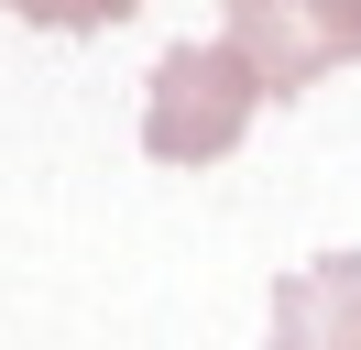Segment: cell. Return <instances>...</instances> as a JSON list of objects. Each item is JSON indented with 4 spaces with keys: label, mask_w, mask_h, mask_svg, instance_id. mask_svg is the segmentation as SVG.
Instances as JSON below:
<instances>
[{
    "label": "cell",
    "mask_w": 361,
    "mask_h": 350,
    "mask_svg": "<svg viewBox=\"0 0 361 350\" xmlns=\"http://www.w3.org/2000/svg\"><path fill=\"white\" fill-rule=\"evenodd\" d=\"M252 109H263V77L230 44H176L154 66V99H142V153L154 164H219L252 131Z\"/></svg>",
    "instance_id": "1"
},
{
    "label": "cell",
    "mask_w": 361,
    "mask_h": 350,
    "mask_svg": "<svg viewBox=\"0 0 361 350\" xmlns=\"http://www.w3.org/2000/svg\"><path fill=\"white\" fill-rule=\"evenodd\" d=\"M230 55L263 77V99H307L329 66H361L350 33L329 22V0H230Z\"/></svg>",
    "instance_id": "2"
},
{
    "label": "cell",
    "mask_w": 361,
    "mask_h": 350,
    "mask_svg": "<svg viewBox=\"0 0 361 350\" xmlns=\"http://www.w3.org/2000/svg\"><path fill=\"white\" fill-rule=\"evenodd\" d=\"M274 350H361V252H317L274 284Z\"/></svg>",
    "instance_id": "3"
},
{
    "label": "cell",
    "mask_w": 361,
    "mask_h": 350,
    "mask_svg": "<svg viewBox=\"0 0 361 350\" xmlns=\"http://www.w3.org/2000/svg\"><path fill=\"white\" fill-rule=\"evenodd\" d=\"M0 11L55 22V33H110V22H121V11H142V0H0Z\"/></svg>",
    "instance_id": "4"
},
{
    "label": "cell",
    "mask_w": 361,
    "mask_h": 350,
    "mask_svg": "<svg viewBox=\"0 0 361 350\" xmlns=\"http://www.w3.org/2000/svg\"><path fill=\"white\" fill-rule=\"evenodd\" d=\"M329 22L350 33V55H361V0H329Z\"/></svg>",
    "instance_id": "5"
}]
</instances>
